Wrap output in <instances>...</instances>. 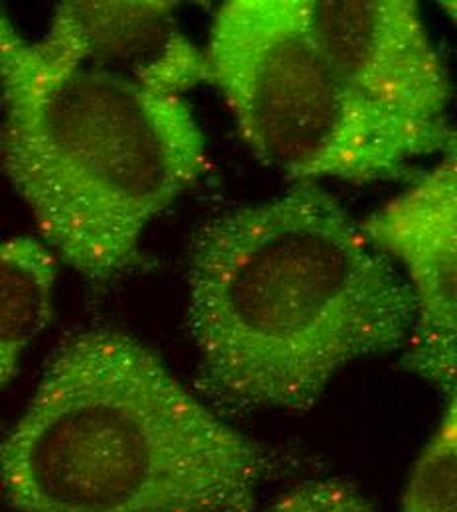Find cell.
I'll list each match as a JSON object with an SVG mask.
<instances>
[{"label": "cell", "mask_w": 457, "mask_h": 512, "mask_svg": "<svg viewBox=\"0 0 457 512\" xmlns=\"http://www.w3.org/2000/svg\"><path fill=\"white\" fill-rule=\"evenodd\" d=\"M0 164L38 239L91 284L138 262L152 221L209 170L184 97L44 56L0 8Z\"/></svg>", "instance_id": "obj_3"}, {"label": "cell", "mask_w": 457, "mask_h": 512, "mask_svg": "<svg viewBox=\"0 0 457 512\" xmlns=\"http://www.w3.org/2000/svg\"><path fill=\"white\" fill-rule=\"evenodd\" d=\"M266 512H375L351 487L335 481L306 485Z\"/></svg>", "instance_id": "obj_10"}, {"label": "cell", "mask_w": 457, "mask_h": 512, "mask_svg": "<svg viewBox=\"0 0 457 512\" xmlns=\"http://www.w3.org/2000/svg\"><path fill=\"white\" fill-rule=\"evenodd\" d=\"M213 85L243 142L296 182L408 178L456 152V130L404 121L355 91L320 48L304 0H229L211 20Z\"/></svg>", "instance_id": "obj_4"}, {"label": "cell", "mask_w": 457, "mask_h": 512, "mask_svg": "<svg viewBox=\"0 0 457 512\" xmlns=\"http://www.w3.org/2000/svg\"><path fill=\"white\" fill-rule=\"evenodd\" d=\"M414 296L320 184L205 221L188 270L197 388L229 414L306 412L359 359L406 349Z\"/></svg>", "instance_id": "obj_1"}, {"label": "cell", "mask_w": 457, "mask_h": 512, "mask_svg": "<svg viewBox=\"0 0 457 512\" xmlns=\"http://www.w3.org/2000/svg\"><path fill=\"white\" fill-rule=\"evenodd\" d=\"M312 32L337 73L392 115L452 128V81L412 0H304Z\"/></svg>", "instance_id": "obj_6"}, {"label": "cell", "mask_w": 457, "mask_h": 512, "mask_svg": "<svg viewBox=\"0 0 457 512\" xmlns=\"http://www.w3.org/2000/svg\"><path fill=\"white\" fill-rule=\"evenodd\" d=\"M367 239L402 272L416 320L402 365L456 398L457 160L456 152L387 205L359 221Z\"/></svg>", "instance_id": "obj_5"}, {"label": "cell", "mask_w": 457, "mask_h": 512, "mask_svg": "<svg viewBox=\"0 0 457 512\" xmlns=\"http://www.w3.org/2000/svg\"><path fill=\"white\" fill-rule=\"evenodd\" d=\"M174 2H60L38 50L62 64L184 97L207 83L205 54L182 30Z\"/></svg>", "instance_id": "obj_7"}, {"label": "cell", "mask_w": 457, "mask_h": 512, "mask_svg": "<svg viewBox=\"0 0 457 512\" xmlns=\"http://www.w3.org/2000/svg\"><path fill=\"white\" fill-rule=\"evenodd\" d=\"M274 469L144 343L71 335L0 442L20 512H251Z\"/></svg>", "instance_id": "obj_2"}, {"label": "cell", "mask_w": 457, "mask_h": 512, "mask_svg": "<svg viewBox=\"0 0 457 512\" xmlns=\"http://www.w3.org/2000/svg\"><path fill=\"white\" fill-rule=\"evenodd\" d=\"M58 258L38 237L0 241V388L54 314Z\"/></svg>", "instance_id": "obj_8"}, {"label": "cell", "mask_w": 457, "mask_h": 512, "mask_svg": "<svg viewBox=\"0 0 457 512\" xmlns=\"http://www.w3.org/2000/svg\"><path fill=\"white\" fill-rule=\"evenodd\" d=\"M404 512H457L456 398L418 457L404 493Z\"/></svg>", "instance_id": "obj_9"}]
</instances>
